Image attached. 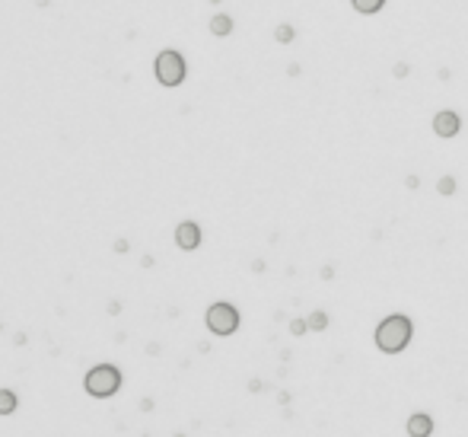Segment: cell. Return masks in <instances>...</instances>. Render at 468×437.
Instances as JSON below:
<instances>
[{"label": "cell", "instance_id": "6da1fadb", "mask_svg": "<svg viewBox=\"0 0 468 437\" xmlns=\"http://www.w3.org/2000/svg\"><path fill=\"white\" fill-rule=\"evenodd\" d=\"M411 338H414V319L404 316V313H389L386 319L376 326V335H373L376 348L382 354H401L411 345Z\"/></svg>", "mask_w": 468, "mask_h": 437}, {"label": "cell", "instance_id": "7a4b0ae2", "mask_svg": "<svg viewBox=\"0 0 468 437\" xmlns=\"http://www.w3.org/2000/svg\"><path fill=\"white\" fill-rule=\"evenodd\" d=\"M153 74H156V80H160L163 86H169V90L182 86L185 77H188V64H185L182 51L163 48L160 54H156V61H153Z\"/></svg>", "mask_w": 468, "mask_h": 437}, {"label": "cell", "instance_id": "3957f363", "mask_svg": "<svg viewBox=\"0 0 468 437\" xmlns=\"http://www.w3.org/2000/svg\"><path fill=\"white\" fill-rule=\"evenodd\" d=\"M83 389L96 399H109L121 389V370H118L115 364H96L86 373V380H83Z\"/></svg>", "mask_w": 468, "mask_h": 437}, {"label": "cell", "instance_id": "277c9868", "mask_svg": "<svg viewBox=\"0 0 468 437\" xmlns=\"http://www.w3.org/2000/svg\"><path fill=\"white\" fill-rule=\"evenodd\" d=\"M204 323H207V329L213 335H220V338H226V335H233L236 329H239V310L233 303H226V300H217V303H210L207 306V313H204Z\"/></svg>", "mask_w": 468, "mask_h": 437}, {"label": "cell", "instance_id": "5b68a950", "mask_svg": "<svg viewBox=\"0 0 468 437\" xmlns=\"http://www.w3.org/2000/svg\"><path fill=\"white\" fill-rule=\"evenodd\" d=\"M459 131H462V118H459V112L443 109V112L433 115V134H436V137L449 140V137H455Z\"/></svg>", "mask_w": 468, "mask_h": 437}, {"label": "cell", "instance_id": "8992f818", "mask_svg": "<svg viewBox=\"0 0 468 437\" xmlns=\"http://www.w3.org/2000/svg\"><path fill=\"white\" fill-rule=\"evenodd\" d=\"M175 246L182 252H195L198 246H201V227H198L195 220H182L175 227Z\"/></svg>", "mask_w": 468, "mask_h": 437}, {"label": "cell", "instance_id": "52a82bcc", "mask_svg": "<svg viewBox=\"0 0 468 437\" xmlns=\"http://www.w3.org/2000/svg\"><path fill=\"white\" fill-rule=\"evenodd\" d=\"M433 418L427 415V412H414V415H408V424H404V431L408 437H430L433 434Z\"/></svg>", "mask_w": 468, "mask_h": 437}, {"label": "cell", "instance_id": "ba28073f", "mask_svg": "<svg viewBox=\"0 0 468 437\" xmlns=\"http://www.w3.org/2000/svg\"><path fill=\"white\" fill-rule=\"evenodd\" d=\"M236 22L230 13H213L210 16V35H217V39H226V35H233Z\"/></svg>", "mask_w": 468, "mask_h": 437}, {"label": "cell", "instance_id": "9c48e42d", "mask_svg": "<svg viewBox=\"0 0 468 437\" xmlns=\"http://www.w3.org/2000/svg\"><path fill=\"white\" fill-rule=\"evenodd\" d=\"M386 4L389 0H351V7L357 10V13H363V16H376Z\"/></svg>", "mask_w": 468, "mask_h": 437}, {"label": "cell", "instance_id": "30bf717a", "mask_svg": "<svg viewBox=\"0 0 468 437\" xmlns=\"http://www.w3.org/2000/svg\"><path fill=\"white\" fill-rule=\"evenodd\" d=\"M16 405H19V396L13 389H0V415H13Z\"/></svg>", "mask_w": 468, "mask_h": 437}, {"label": "cell", "instance_id": "8fae6325", "mask_svg": "<svg viewBox=\"0 0 468 437\" xmlns=\"http://www.w3.org/2000/svg\"><path fill=\"white\" fill-rule=\"evenodd\" d=\"M306 319H309V329H312V332H325V329H328V313H325V310H312Z\"/></svg>", "mask_w": 468, "mask_h": 437}, {"label": "cell", "instance_id": "7c38bea8", "mask_svg": "<svg viewBox=\"0 0 468 437\" xmlns=\"http://www.w3.org/2000/svg\"><path fill=\"white\" fill-rule=\"evenodd\" d=\"M293 39H296V29L290 26V22H280V26L274 29V42L277 45H290Z\"/></svg>", "mask_w": 468, "mask_h": 437}, {"label": "cell", "instance_id": "4fadbf2b", "mask_svg": "<svg viewBox=\"0 0 468 437\" xmlns=\"http://www.w3.org/2000/svg\"><path fill=\"white\" fill-rule=\"evenodd\" d=\"M455 188H459V182H455V176H440V182H436V192L443 198H452L455 195Z\"/></svg>", "mask_w": 468, "mask_h": 437}, {"label": "cell", "instance_id": "5bb4252c", "mask_svg": "<svg viewBox=\"0 0 468 437\" xmlns=\"http://www.w3.org/2000/svg\"><path fill=\"white\" fill-rule=\"evenodd\" d=\"M309 332V319H299V316H296V319H290V335H306Z\"/></svg>", "mask_w": 468, "mask_h": 437}, {"label": "cell", "instance_id": "9a60e30c", "mask_svg": "<svg viewBox=\"0 0 468 437\" xmlns=\"http://www.w3.org/2000/svg\"><path fill=\"white\" fill-rule=\"evenodd\" d=\"M408 74H411V67H408V61H398V64L392 67V77H395V80H404Z\"/></svg>", "mask_w": 468, "mask_h": 437}, {"label": "cell", "instance_id": "2e32d148", "mask_svg": "<svg viewBox=\"0 0 468 437\" xmlns=\"http://www.w3.org/2000/svg\"><path fill=\"white\" fill-rule=\"evenodd\" d=\"M112 249H115L118 255H124V252L131 249V243H128V240H115V246H112Z\"/></svg>", "mask_w": 468, "mask_h": 437}, {"label": "cell", "instance_id": "e0dca14e", "mask_svg": "<svg viewBox=\"0 0 468 437\" xmlns=\"http://www.w3.org/2000/svg\"><path fill=\"white\" fill-rule=\"evenodd\" d=\"M404 185L411 188V192H417V188H421V176H408V179H404Z\"/></svg>", "mask_w": 468, "mask_h": 437}, {"label": "cell", "instance_id": "ac0fdd59", "mask_svg": "<svg viewBox=\"0 0 468 437\" xmlns=\"http://www.w3.org/2000/svg\"><path fill=\"white\" fill-rule=\"evenodd\" d=\"M277 402H280V405L287 409V405H290V402H293V396H290V393H287V389H280V393H277Z\"/></svg>", "mask_w": 468, "mask_h": 437}, {"label": "cell", "instance_id": "d6986e66", "mask_svg": "<svg viewBox=\"0 0 468 437\" xmlns=\"http://www.w3.org/2000/svg\"><path fill=\"white\" fill-rule=\"evenodd\" d=\"M261 389H268V383H261V380H248V393H261Z\"/></svg>", "mask_w": 468, "mask_h": 437}, {"label": "cell", "instance_id": "ffe728a7", "mask_svg": "<svg viewBox=\"0 0 468 437\" xmlns=\"http://www.w3.org/2000/svg\"><path fill=\"white\" fill-rule=\"evenodd\" d=\"M334 278V265H322V281H331Z\"/></svg>", "mask_w": 468, "mask_h": 437}, {"label": "cell", "instance_id": "44dd1931", "mask_svg": "<svg viewBox=\"0 0 468 437\" xmlns=\"http://www.w3.org/2000/svg\"><path fill=\"white\" fill-rule=\"evenodd\" d=\"M252 271H258V275H261V271H265V262H261V258H255V262H252Z\"/></svg>", "mask_w": 468, "mask_h": 437}, {"label": "cell", "instance_id": "7402d4cb", "mask_svg": "<svg viewBox=\"0 0 468 437\" xmlns=\"http://www.w3.org/2000/svg\"><path fill=\"white\" fill-rule=\"evenodd\" d=\"M287 74H290V77H299V64H287Z\"/></svg>", "mask_w": 468, "mask_h": 437}, {"label": "cell", "instance_id": "603a6c76", "mask_svg": "<svg viewBox=\"0 0 468 437\" xmlns=\"http://www.w3.org/2000/svg\"><path fill=\"white\" fill-rule=\"evenodd\" d=\"M35 4H39V7H48V4H51V0H35Z\"/></svg>", "mask_w": 468, "mask_h": 437}, {"label": "cell", "instance_id": "cb8c5ba5", "mask_svg": "<svg viewBox=\"0 0 468 437\" xmlns=\"http://www.w3.org/2000/svg\"><path fill=\"white\" fill-rule=\"evenodd\" d=\"M210 4H223V0H210Z\"/></svg>", "mask_w": 468, "mask_h": 437}, {"label": "cell", "instance_id": "d4e9b609", "mask_svg": "<svg viewBox=\"0 0 468 437\" xmlns=\"http://www.w3.org/2000/svg\"><path fill=\"white\" fill-rule=\"evenodd\" d=\"M175 437H185V434H175Z\"/></svg>", "mask_w": 468, "mask_h": 437}]
</instances>
